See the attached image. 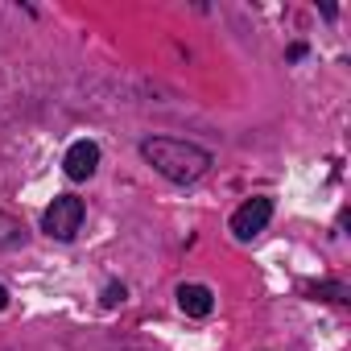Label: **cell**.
<instances>
[{
	"instance_id": "cell-1",
	"label": "cell",
	"mask_w": 351,
	"mask_h": 351,
	"mask_svg": "<svg viewBox=\"0 0 351 351\" xmlns=\"http://www.w3.org/2000/svg\"><path fill=\"white\" fill-rule=\"evenodd\" d=\"M141 157L161 173V178L178 182V186L199 182L203 173L211 169V161H215L203 145H195V141H173V136H149V141H141Z\"/></svg>"
},
{
	"instance_id": "cell-2",
	"label": "cell",
	"mask_w": 351,
	"mask_h": 351,
	"mask_svg": "<svg viewBox=\"0 0 351 351\" xmlns=\"http://www.w3.org/2000/svg\"><path fill=\"white\" fill-rule=\"evenodd\" d=\"M79 223H83V199H75V195H58L42 215V232L54 240H75Z\"/></svg>"
},
{
	"instance_id": "cell-5",
	"label": "cell",
	"mask_w": 351,
	"mask_h": 351,
	"mask_svg": "<svg viewBox=\"0 0 351 351\" xmlns=\"http://www.w3.org/2000/svg\"><path fill=\"white\" fill-rule=\"evenodd\" d=\"M178 306H182V314H191V318H207V314L215 310V298H211L207 285H182V289H178Z\"/></svg>"
},
{
	"instance_id": "cell-6",
	"label": "cell",
	"mask_w": 351,
	"mask_h": 351,
	"mask_svg": "<svg viewBox=\"0 0 351 351\" xmlns=\"http://www.w3.org/2000/svg\"><path fill=\"white\" fill-rule=\"evenodd\" d=\"M21 240H25L21 219H13V215L0 211V248H13V244H21Z\"/></svg>"
},
{
	"instance_id": "cell-3",
	"label": "cell",
	"mask_w": 351,
	"mask_h": 351,
	"mask_svg": "<svg viewBox=\"0 0 351 351\" xmlns=\"http://www.w3.org/2000/svg\"><path fill=\"white\" fill-rule=\"evenodd\" d=\"M269 219H273V199H248L232 215V236L236 240H252V236H261L269 228Z\"/></svg>"
},
{
	"instance_id": "cell-8",
	"label": "cell",
	"mask_w": 351,
	"mask_h": 351,
	"mask_svg": "<svg viewBox=\"0 0 351 351\" xmlns=\"http://www.w3.org/2000/svg\"><path fill=\"white\" fill-rule=\"evenodd\" d=\"M124 298H128V289H124V285H108V289H104V306H120Z\"/></svg>"
},
{
	"instance_id": "cell-10",
	"label": "cell",
	"mask_w": 351,
	"mask_h": 351,
	"mask_svg": "<svg viewBox=\"0 0 351 351\" xmlns=\"http://www.w3.org/2000/svg\"><path fill=\"white\" fill-rule=\"evenodd\" d=\"M5 306H9V289H5V285H0V310H5Z\"/></svg>"
},
{
	"instance_id": "cell-7",
	"label": "cell",
	"mask_w": 351,
	"mask_h": 351,
	"mask_svg": "<svg viewBox=\"0 0 351 351\" xmlns=\"http://www.w3.org/2000/svg\"><path fill=\"white\" fill-rule=\"evenodd\" d=\"M306 293H314V298L322 293V298H330V302H347V289H343V285H310Z\"/></svg>"
},
{
	"instance_id": "cell-9",
	"label": "cell",
	"mask_w": 351,
	"mask_h": 351,
	"mask_svg": "<svg viewBox=\"0 0 351 351\" xmlns=\"http://www.w3.org/2000/svg\"><path fill=\"white\" fill-rule=\"evenodd\" d=\"M298 58H306V46H302V42L289 46V62H298Z\"/></svg>"
},
{
	"instance_id": "cell-4",
	"label": "cell",
	"mask_w": 351,
	"mask_h": 351,
	"mask_svg": "<svg viewBox=\"0 0 351 351\" xmlns=\"http://www.w3.org/2000/svg\"><path fill=\"white\" fill-rule=\"evenodd\" d=\"M95 165H99V145H95V141H75V145L66 149L62 169H66L71 182H87L91 173H95Z\"/></svg>"
},
{
	"instance_id": "cell-11",
	"label": "cell",
	"mask_w": 351,
	"mask_h": 351,
	"mask_svg": "<svg viewBox=\"0 0 351 351\" xmlns=\"http://www.w3.org/2000/svg\"><path fill=\"white\" fill-rule=\"evenodd\" d=\"M120 351H141V347H120Z\"/></svg>"
}]
</instances>
